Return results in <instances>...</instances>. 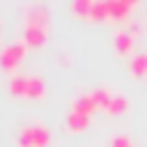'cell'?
<instances>
[{
    "mask_svg": "<svg viewBox=\"0 0 147 147\" xmlns=\"http://www.w3.org/2000/svg\"><path fill=\"white\" fill-rule=\"evenodd\" d=\"M129 69H131V74H133L136 78L147 76V53H136V55H131Z\"/></svg>",
    "mask_w": 147,
    "mask_h": 147,
    "instance_id": "cell-10",
    "label": "cell"
},
{
    "mask_svg": "<svg viewBox=\"0 0 147 147\" xmlns=\"http://www.w3.org/2000/svg\"><path fill=\"white\" fill-rule=\"evenodd\" d=\"M96 108H99V103L94 101L92 92H85V94L76 96V101L71 103V110H74V113H80V115H87V117H92V113H94Z\"/></svg>",
    "mask_w": 147,
    "mask_h": 147,
    "instance_id": "cell-6",
    "label": "cell"
},
{
    "mask_svg": "<svg viewBox=\"0 0 147 147\" xmlns=\"http://www.w3.org/2000/svg\"><path fill=\"white\" fill-rule=\"evenodd\" d=\"M87 126H90V117L87 115L69 110V115H67V129H71V131H85Z\"/></svg>",
    "mask_w": 147,
    "mask_h": 147,
    "instance_id": "cell-11",
    "label": "cell"
},
{
    "mask_svg": "<svg viewBox=\"0 0 147 147\" xmlns=\"http://www.w3.org/2000/svg\"><path fill=\"white\" fill-rule=\"evenodd\" d=\"M9 90H11V94L25 96V90H28V76H23V74H14L11 80H9Z\"/></svg>",
    "mask_w": 147,
    "mask_h": 147,
    "instance_id": "cell-13",
    "label": "cell"
},
{
    "mask_svg": "<svg viewBox=\"0 0 147 147\" xmlns=\"http://www.w3.org/2000/svg\"><path fill=\"white\" fill-rule=\"evenodd\" d=\"M46 94V85L39 76H28V90H25V96L28 99H41Z\"/></svg>",
    "mask_w": 147,
    "mask_h": 147,
    "instance_id": "cell-9",
    "label": "cell"
},
{
    "mask_svg": "<svg viewBox=\"0 0 147 147\" xmlns=\"http://www.w3.org/2000/svg\"><path fill=\"white\" fill-rule=\"evenodd\" d=\"M110 147H136V145H133V140H131L129 136H124V133H115L113 140H110Z\"/></svg>",
    "mask_w": 147,
    "mask_h": 147,
    "instance_id": "cell-15",
    "label": "cell"
},
{
    "mask_svg": "<svg viewBox=\"0 0 147 147\" xmlns=\"http://www.w3.org/2000/svg\"><path fill=\"white\" fill-rule=\"evenodd\" d=\"M23 41H25V46H32V48L44 46L46 44V28H41V25H25Z\"/></svg>",
    "mask_w": 147,
    "mask_h": 147,
    "instance_id": "cell-5",
    "label": "cell"
},
{
    "mask_svg": "<svg viewBox=\"0 0 147 147\" xmlns=\"http://www.w3.org/2000/svg\"><path fill=\"white\" fill-rule=\"evenodd\" d=\"M113 46L119 55H129L133 51V34L129 30H117L115 37H113Z\"/></svg>",
    "mask_w": 147,
    "mask_h": 147,
    "instance_id": "cell-7",
    "label": "cell"
},
{
    "mask_svg": "<svg viewBox=\"0 0 147 147\" xmlns=\"http://www.w3.org/2000/svg\"><path fill=\"white\" fill-rule=\"evenodd\" d=\"M48 16L51 14H48V9L44 5H30L25 9V25H41V28H46Z\"/></svg>",
    "mask_w": 147,
    "mask_h": 147,
    "instance_id": "cell-4",
    "label": "cell"
},
{
    "mask_svg": "<svg viewBox=\"0 0 147 147\" xmlns=\"http://www.w3.org/2000/svg\"><path fill=\"white\" fill-rule=\"evenodd\" d=\"M90 18H92V21H106V18H110V11H108V0H92Z\"/></svg>",
    "mask_w": 147,
    "mask_h": 147,
    "instance_id": "cell-12",
    "label": "cell"
},
{
    "mask_svg": "<svg viewBox=\"0 0 147 147\" xmlns=\"http://www.w3.org/2000/svg\"><path fill=\"white\" fill-rule=\"evenodd\" d=\"M129 108V99L122 94V92H113V96H110V101L106 103V113L108 115H122L124 110Z\"/></svg>",
    "mask_w": 147,
    "mask_h": 147,
    "instance_id": "cell-8",
    "label": "cell"
},
{
    "mask_svg": "<svg viewBox=\"0 0 147 147\" xmlns=\"http://www.w3.org/2000/svg\"><path fill=\"white\" fill-rule=\"evenodd\" d=\"M71 9H74V14H78V16H85V18H90L92 0H76V2L71 5Z\"/></svg>",
    "mask_w": 147,
    "mask_h": 147,
    "instance_id": "cell-14",
    "label": "cell"
},
{
    "mask_svg": "<svg viewBox=\"0 0 147 147\" xmlns=\"http://www.w3.org/2000/svg\"><path fill=\"white\" fill-rule=\"evenodd\" d=\"M133 9H136L133 0H108V11H110V18L115 21H126Z\"/></svg>",
    "mask_w": 147,
    "mask_h": 147,
    "instance_id": "cell-3",
    "label": "cell"
},
{
    "mask_svg": "<svg viewBox=\"0 0 147 147\" xmlns=\"http://www.w3.org/2000/svg\"><path fill=\"white\" fill-rule=\"evenodd\" d=\"M25 41L21 39V41H11L9 46H5L2 48V53H0V67L5 69V71H14L16 67H18V62L23 60V55H25Z\"/></svg>",
    "mask_w": 147,
    "mask_h": 147,
    "instance_id": "cell-2",
    "label": "cell"
},
{
    "mask_svg": "<svg viewBox=\"0 0 147 147\" xmlns=\"http://www.w3.org/2000/svg\"><path fill=\"white\" fill-rule=\"evenodd\" d=\"M48 142H51V131L44 124H28L18 136L21 147H48Z\"/></svg>",
    "mask_w": 147,
    "mask_h": 147,
    "instance_id": "cell-1",
    "label": "cell"
}]
</instances>
